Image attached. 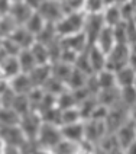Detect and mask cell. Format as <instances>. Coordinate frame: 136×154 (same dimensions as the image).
I'll list each match as a JSON object with an SVG mask.
<instances>
[{
    "instance_id": "1",
    "label": "cell",
    "mask_w": 136,
    "mask_h": 154,
    "mask_svg": "<svg viewBox=\"0 0 136 154\" xmlns=\"http://www.w3.org/2000/svg\"><path fill=\"white\" fill-rule=\"evenodd\" d=\"M85 12H74V13H68L61 19L60 22L55 25L57 32L60 38H65L69 35H75L80 32H84L85 25Z\"/></svg>"
},
{
    "instance_id": "54",
    "label": "cell",
    "mask_w": 136,
    "mask_h": 154,
    "mask_svg": "<svg viewBox=\"0 0 136 154\" xmlns=\"http://www.w3.org/2000/svg\"><path fill=\"white\" fill-rule=\"evenodd\" d=\"M125 154H136V141L125 148Z\"/></svg>"
},
{
    "instance_id": "31",
    "label": "cell",
    "mask_w": 136,
    "mask_h": 154,
    "mask_svg": "<svg viewBox=\"0 0 136 154\" xmlns=\"http://www.w3.org/2000/svg\"><path fill=\"white\" fill-rule=\"evenodd\" d=\"M45 25H46V22H45V19H43L36 10L34 12V15L29 17V20L26 22L25 28L31 32V34H34L35 36H38L39 35V32L42 31L43 28H45Z\"/></svg>"
},
{
    "instance_id": "37",
    "label": "cell",
    "mask_w": 136,
    "mask_h": 154,
    "mask_svg": "<svg viewBox=\"0 0 136 154\" xmlns=\"http://www.w3.org/2000/svg\"><path fill=\"white\" fill-rule=\"evenodd\" d=\"M43 122H48V124H54V125H58L61 127L62 125V111H61L58 106L55 108H51L48 111H45L41 113Z\"/></svg>"
},
{
    "instance_id": "12",
    "label": "cell",
    "mask_w": 136,
    "mask_h": 154,
    "mask_svg": "<svg viewBox=\"0 0 136 154\" xmlns=\"http://www.w3.org/2000/svg\"><path fill=\"white\" fill-rule=\"evenodd\" d=\"M61 44H62V48H67V50H72L75 52H83L85 51L90 44L87 41V36H85L84 32H80V34L75 35H69V36H65V38H61Z\"/></svg>"
},
{
    "instance_id": "38",
    "label": "cell",
    "mask_w": 136,
    "mask_h": 154,
    "mask_svg": "<svg viewBox=\"0 0 136 154\" xmlns=\"http://www.w3.org/2000/svg\"><path fill=\"white\" fill-rule=\"evenodd\" d=\"M74 67H75L77 70H80V71L85 73L87 76L94 74L93 69H91V64H90V58H88V48H87L85 51H83V52H80V54H78Z\"/></svg>"
},
{
    "instance_id": "23",
    "label": "cell",
    "mask_w": 136,
    "mask_h": 154,
    "mask_svg": "<svg viewBox=\"0 0 136 154\" xmlns=\"http://www.w3.org/2000/svg\"><path fill=\"white\" fill-rule=\"evenodd\" d=\"M51 70H52V76L67 85L68 80H69V77H71V74H72L74 66H69V64H65V63L58 61V63L51 64Z\"/></svg>"
},
{
    "instance_id": "27",
    "label": "cell",
    "mask_w": 136,
    "mask_h": 154,
    "mask_svg": "<svg viewBox=\"0 0 136 154\" xmlns=\"http://www.w3.org/2000/svg\"><path fill=\"white\" fill-rule=\"evenodd\" d=\"M57 106L60 108L61 111H65V109H69V108L78 106V102H77L75 96H74V92L67 89L61 94H58L57 96Z\"/></svg>"
},
{
    "instance_id": "56",
    "label": "cell",
    "mask_w": 136,
    "mask_h": 154,
    "mask_svg": "<svg viewBox=\"0 0 136 154\" xmlns=\"http://www.w3.org/2000/svg\"><path fill=\"white\" fill-rule=\"evenodd\" d=\"M104 3H106V8H109V6L119 5V0H104Z\"/></svg>"
},
{
    "instance_id": "2",
    "label": "cell",
    "mask_w": 136,
    "mask_h": 154,
    "mask_svg": "<svg viewBox=\"0 0 136 154\" xmlns=\"http://www.w3.org/2000/svg\"><path fill=\"white\" fill-rule=\"evenodd\" d=\"M62 140L64 138H62L61 127L54 125V124H48V122H43L41 129H39V134L36 137V143H38V146L42 147V148L52 150L57 144H60Z\"/></svg>"
},
{
    "instance_id": "32",
    "label": "cell",
    "mask_w": 136,
    "mask_h": 154,
    "mask_svg": "<svg viewBox=\"0 0 136 154\" xmlns=\"http://www.w3.org/2000/svg\"><path fill=\"white\" fill-rule=\"evenodd\" d=\"M87 79H88V76L85 73H83V71H80V70H77L74 67L72 74H71V77H69V80H68V83H67V87L69 90L83 89L85 86V83H87Z\"/></svg>"
},
{
    "instance_id": "48",
    "label": "cell",
    "mask_w": 136,
    "mask_h": 154,
    "mask_svg": "<svg viewBox=\"0 0 136 154\" xmlns=\"http://www.w3.org/2000/svg\"><path fill=\"white\" fill-rule=\"evenodd\" d=\"M77 57H78V52L72 51V50H67V48H62V52H61V63H65V64H69V66H74L77 61Z\"/></svg>"
},
{
    "instance_id": "15",
    "label": "cell",
    "mask_w": 136,
    "mask_h": 154,
    "mask_svg": "<svg viewBox=\"0 0 136 154\" xmlns=\"http://www.w3.org/2000/svg\"><path fill=\"white\" fill-rule=\"evenodd\" d=\"M10 89L16 94H29V92L34 89V85L31 82V77L26 73H20L16 77L7 80Z\"/></svg>"
},
{
    "instance_id": "9",
    "label": "cell",
    "mask_w": 136,
    "mask_h": 154,
    "mask_svg": "<svg viewBox=\"0 0 136 154\" xmlns=\"http://www.w3.org/2000/svg\"><path fill=\"white\" fill-rule=\"evenodd\" d=\"M0 138L4 141L6 146L20 147L26 143V135L23 134L19 125H10V127H0Z\"/></svg>"
},
{
    "instance_id": "51",
    "label": "cell",
    "mask_w": 136,
    "mask_h": 154,
    "mask_svg": "<svg viewBox=\"0 0 136 154\" xmlns=\"http://www.w3.org/2000/svg\"><path fill=\"white\" fill-rule=\"evenodd\" d=\"M129 66L136 70V45H130V57H129Z\"/></svg>"
},
{
    "instance_id": "60",
    "label": "cell",
    "mask_w": 136,
    "mask_h": 154,
    "mask_svg": "<svg viewBox=\"0 0 136 154\" xmlns=\"http://www.w3.org/2000/svg\"><path fill=\"white\" fill-rule=\"evenodd\" d=\"M12 3H15V2H23V0H10Z\"/></svg>"
},
{
    "instance_id": "13",
    "label": "cell",
    "mask_w": 136,
    "mask_h": 154,
    "mask_svg": "<svg viewBox=\"0 0 136 154\" xmlns=\"http://www.w3.org/2000/svg\"><path fill=\"white\" fill-rule=\"evenodd\" d=\"M116 137L119 144L123 148L129 147L132 143L136 141V124L132 119H129L125 125H122L117 131H116Z\"/></svg>"
},
{
    "instance_id": "49",
    "label": "cell",
    "mask_w": 136,
    "mask_h": 154,
    "mask_svg": "<svg viewBox=\"0 0 136 154\" xmlns=\"http://www.w3.org/2000/svg\"><path fill=\"white\" fill-rule=\"evenodd\" d=\"M126 31H128L129 45H136V20L126 22Z\"/></svg>"
},
{
    "instance_id": "43",
    "label": "cell",
    "mask_w": 136,
    "mask_h": 154,
    "mask_svg": "<svg viewBox=\"0 0 136 154\" xmlns=\"http://www.w3.org/2000/svg\"><path fill=\"white\" fill-rule=\"evenodd\" d=\"M114 32V38H116V44H123V45H129L128 41V31H126V22L123 20L122 23L113 28Z\"/></svg>"
},
{
    "instance_id": "16",
    "label": "cell",
    "mask_w": 136,
    "mask_h": 154,
    "mask_svg": "<svg viewBox=\"0 0 136 154\" xmlns=\"http://www.w3.org/2000/svg\"><path fill=\"white\" fill-rule=\"evenodd\" d=\"M10 38L19 45L20 50H29L36 42V36L34 34H31L25 26H17L16 31L12 34Z\"/></svg>"
},
{
    "instance_id": "40",
    "label": "cell",
    "mask_w": 136,
    "mask_h": 154,
    "mask_svg": "<svg viewBox=\"0 0 136 154\" xmlns=\"http://www.w3.org/2000/svg\"><path fill=\"white\" fill-rule=\"evenodd\" d=\"M80 121H83V119H81V113L78 111V106L62 111V125L75 124V122H80ZM62 125H61V127H62Z\"/></svg>"
},
{
    "instance_id": "11",
    "label": "cell",
    "mask_w": 136,
    "mask_h": 154,
    "mask_svg": "<svg viewBox=\"0 0 136 154\" xmlns=\"http://www.w3.org/2000/svg\"><path fill=\"white\" fill-rule=\"evenodd\" d=\"M61 132H62L64 140H68V141L75 143V144H81V143H84V121L62 125Z\"/></svg>"
},
{
    "instance_id": "45",
    "label": "cell",
    "mask_w": 136,
    "mask_h": 154,
    "mask_svg": "<svg viewBox=\"0 0 136 154\" xmlns=\"http://www.w3.org/2000/svg\"><path fill=\"white\" fill-rule=\"evenodd\" d=\"M55 106H57V96H54V94L45 92L42 100H41L39 106H38V112L42 113V112L48 111V109H51V108H55Z\"/></svg>"
},
{
    "instance_id": "59",
    "label": "cell",
    "mask_w": 136,
    "mask_h": 154,
    "mask_svg": "<svg viewBox=\"0 0 136 154\" xmlns=\"http://www.w3.org/2000/svg\"><path fill=\"white\" fill-rule=\"evenodd\" d=\"M129 2H130V3L133 5V6H136V0H129Z\"/></svg>"
},
{
    "instance_id": "3",
    "label": "cell",
    "mask_w": 136,
    "mask_h": 154,
    "mask_svg": "<svg viewBox=\"0 0 136 154\" xmlns=\"http://www.w3.org/2000/svg\"><path fill=\"white\" fill-rule=\"evenodd\" d=\"M129 57H130V45L116 44L114 48L107 54V66L106 69L111 71H119L120 69L129 66Z\"/></svg>"
},
{
    "instance_id": "14",
    "label": "cell",
    "mask_w": 136,
    "mask_h": 154,
    "mask_svg": "<svg viewBox=\"0 0 136 154\" xmlns=\"http://www.w3.org/2000/svg\"><path fill=\"white\" fill-rule=\"evenodd\" d=\"M88 58H90V64H91V69H93L94 74L106 70V66H107V54L103 52L97 45H90L88 47Z\"/></svg>"
},
{
    "instance_id": "52",
    "label": "cell",
    "mask_w": 136,
    "mask_h": 154,
    "mask_svg": "<svg viewBox=\"0 0 136 154\" xmlns=\"http://www.w3.org/2000/svg\"><path fill=\"white\" fill-rule=\"evenodd\" d=\"M25 2H26V3H28V5H29V6H31L32 9H35V10H36V9L39 8V6H41L42 3H45L46 0H25Z\"/></svg>"
},
{
    "instance_id": "18",
    "label": "cell",
    "mask_w": 136,
    "mask_h": 154,
    "mask_svg": "<svg viewBox=\"0 0 136 154\" xmlns=\"http://www.w3.org/2000/svg\"><path fill=\"white\" fill-rule=\"evenodd\" d=\"M51 76H52L51 64H48V66H36L29 73V77H31V82H32L34 87H41V89L45 86V83L49 80Z\"/></svg>"
},
{
    "instance_id": "42",
    "label": "cell",
    "mask_w": 136,
    "mask_h": 154,
    "mask_svg": "<svg viewBox=\"0 0 136 154\" xmlns=\"http://www.w3.org/2000/svg\"><path fill=\"white\" fill-rule=\"evenodd\" d=\"M17 94L10 89V86H7L3 93L0 94V108H12L13 106V102L16 99Z\"/></svg>"
},
{
    "instance_id": "7",
    "label": "cell",
    "mask_w": 136,
    "mask_h": 154,
    "mask_svg": "<svg viewBox=\"0 0 136 154\" xmlns=\"http://www.w3.org/2000/svg\"><path fill=\"white\" fill-rule=\"evenodd\" d=\"M36 12L45 19L46 23H54V25H57L65 16L60 0H46L36 9Z\"/></svg>"
},
{
    "instance_id": "33",
    "label": "cell",
    "mask_w": 136,
    "mask_h": 154,
    "mask_svg": "<svg viewBox=\"0 0 136 154\" xmlns=\"http://www.w3.org/2000/svg\"><path fill=\"white\" fill-rule=\"evenodd\" d=\"M97 80H99V85L102 89H111V87H117L116 83V73L111 71V70H103L100 73L96 74Z\"/></svg>"
},
{
    "instance_id": "26",
    "label": "cell",
    "mask_w": 136,
    "mask_h": 154,
    "mask_svg": "<svg viewBox=\"0 0 136 154\" xmlns=\"http://www.w3.org/2000/svg\"><path fill=\"white\" fill-rule=\"evenodd\" d=\"M58 38H60V36H58V32H57L55 25H54V23H46L45 28H43L42 31L39 32V35L36 36V41L48 47L49 44H52L54 41H57Z\"/></svg>"
},
{
    "instance_id": "21",
    "label": "cell",
    "mask_w": 136,
    "mask_h": 154,
    "mask_svg": "<svg viewBox=\"0 0 136 154\" xmlns=\"http://www.w3.org/2000/svg\"><path fill=\"white\" fill-rule=\"evenodd\" d=\"M136 82V70L132 69L130 66H126L119 71H116V83L119 89L129 87V86H135Z\"/></svg>"
},
{
    "instance_id": "62",
    "label": "cell",
    "mask_w": 136,
    "mask_h": 154,
    "mask_svg": "<svg viewBox=\"0 0 136 154\" xmlns=\"http://www.w3.org/2000/svg\"><path fill=\"white\" fill-rule=\"evenodd\" d=\"M135 87H136V82H135Z\"/></svg>"
},
{
    "instance_id": "30",
    "label": "cell",
    "mask_w": 136,
    "mask_h": 154,
    "mask_svg": "<svg viewBox=\"0 0 136 154\" xmlns=\"http://www.w3.org/2000/svg\"><path fill=\"white\" fill-rule=\"evenodd\" d=\"M99 105V100H97V97L96 96H90V97H87L85 100L78 103V111L81 113V119L84 121H88L91 118V113H93L94 108Z\"/></svg>"
},
{
    "instance_id": "10",
    "label": "cell",
    "mask_w": 136,
    "mask_h": 154,
    "mask_svg": "<svg viewBox=\"0 0 136 154\" xmlns=\"http://www.w3.org/2000/svg\"><path fill=\"white\" fill-rule=\"evenodd\" d=\"M35 9H32L25 0L23 2H15L12 3V8L9 15L13 17V20L17 23V26H25L26 22L29 20V17L34 15Z\"/></svg>"
},
{
    "instance_id": "24",
    "label": "cell",
    "mask_w": 136,
    "mask_h": 154,
    "mask_svg": "<svg viewBox=\"0 0 136 154\" xmlns=\"http://www.w3.org/2000/svg\"><path fill=\"white\" fill-rule=\"evenodd\" d=\"M31 51L34 54L35 60H36V64L38 66H48L51 64V60H49V51H48V47L43 45L41 42H36L31 47Z\"/></svg>"
},
{
    "instance_id": "44",
    "label": "cell",
    "mask_w": 136,
    "mask_h": 154,
    "mask_svg": "<svg viewBox=\"0 0 136 154\" xmlns=\"http://www.w3.org/2000/svg\"><path fill=\"white\" fill-rule=\"evenodd\" d=\"M1 48H3V51L6 52V55H10V57H17L19 52L22 51V50L19 48V45H17L12 38L3 39V41H1Z\"/></svg>"
},
{
    "instance_id": "50",
    "label": "cell",
    "mask_w": 136,
    "mask_h": 154,
    "mask_svg": "<svg viewBox=\"0 0 136 154\" xmlns=\"http://www.w3.org/2000/svg\"><path fill=\"white\" fill-rule=\"evenodd\" d=\"M10 8H12V2H10V0H0V13H1L3 16H4V15H9Z\"/></svg>"
},
{
    "instance_id": "4",
    "label": "cell",
    "mask_w": 136,
    "mask_h": 154,
    "mask_svg": "<svg viewBox=\"0 0 136 154\" xmlns=\"http://www.w3.org/2000/svg\"><path fill=\"white\" fill-rule=\"evenodd\" d=\"M42 124H43V121H42L41 113L38 111L32 109V111H29L28 113H25L23 116H20L19 127L22 128V131H23V134L26 135L28 140H36Z\"/></svg>"
},
{
    "instance_id": "28",
    "label": "cell",
    "mask_w": 136,
    "mask_h": 154,
    "mask_svg": "<svg viewBox=\"0 0 136 154\" xmlns=\"http://www.w3.org/2000/svg\"><path fill=\"white\" fill-rule=\"evenodd\" d=\"M20 115L15 112L12 108H0V127H10L19 125Z\"/></svg>"
},
{
    "instance_id": "6",
    "label": "cell",
    "mask_w": 136,
    "mask_h": 154,
    "mask_svg": "<svg viewBox=\"0 0 136 154\" xmlns=\"http://www.w3.org/2000/svg\"><path fill=\"white\" fill-rule=\"evenodd\" d=\"M129 119H130L129 109L122 102L117 103L116 106L110 108L109 116H107V119H106V125H107L109 134H116V131H117L122 125H125Z\"/></svg>"
},
{
    "instance_id": "17",
    "label": "cell",
    "mask_w": 136,
    "mask_h": 154,
    "mask_svg": "<svg viewBox=\"0 0 136 154\" xmlns=\"http://www.w3.org/2000/svg\"><path fill=\"white\" fill-rule=\"evenodd\" d=\"M94 45H97L103 52L109 54V52L114 48V45H116V38H114L113 28H110V26H104Z\"/></svg>"
},
{
    "instance_id": "58",
    "label": "cell",
    "mask_w": 136,
    "mask_h": 154,
    "mask_svg": "<svg viewBox=\"0 0 136 154\" xmlns=\"http://www.w3.org/2000/svg\"><path fill=\"white\" fill-rule=\"evenodd\" d=\"M6 57H7V55H6V52L3 51V48H1V47H0V64H1V63H3V60H4V58H6Z\"/></svg>"
},
{
    "instance_id": "20",
    "label": "cell",
    "mask_w": 136,
    "mask_h": 154,
    "mask_svg": "<svg viewBox=\"0 0 136 154\" xmlns=\"http://www.w3.org/2000/svg\"><path fill=\"white\" fill-rule=\"evenodd\" d=\"M0 69H1L3 77L6 80H10V79H13V77H16L17 74L22 73V69H20L17 57H10V55H7L3 60V63L0 64Z\"/></svg>"
},
{
    "instance_id": "61",
    "label": "cell",
    "mask_w": 136,
    "mask_h": 154,
    "mask_svg": "<svg viewBox=\"0 0 136 154\" xmlns=\"http://www.w3.org/2000/svg\"><path fill=\"white\" fill-rule=\"evenodd\" d=\"M1 16H3V15H1V13H0V17H1Z\"/></svg>"
},
{
    "instance_id": "5",
    "label": "cell",
    "mask_w": 136,
    "mask_h": 154,
    "mask_svg": "<svg viewBox=\"0 0 136 154\" xmlns=\"http://www.w3.org/2000/svg\"><path fill=\"white\" fill-rule=\"evenodd\" d=\"M109 134L106 122L102 121H85L84 122V141L97 147L103 138Z\"/></svg>"
},
{
    "instance_id": "55",
    "label": "cell",
    "mask_w": 136,
    "mask_h": 154,
    "mask_svg": "<svg viewBox=\"0 0 136 154\" xmlns=\"http://www.w3.org/2000/svg\"><path fill=\"white\" fill-rule=\"evenodd\" d=\"M129 116H130V119L136 124V105L130 108V111H129Z\"/></svg>"
},
{
    "instance_id": "19",
    "label": "cell",
    "mask_w": 136,
    "mask_h": 154,
    "mask_svg": "<svg viewBox=\"0 0 136 154\" xmlns=\"http://www.w3.org/2000/svg\"><path fill=\"white\" fill-rule=\"evenodd\" d=\"M97 100L100 105H104L107 108H113L117 103H120V89L111 87V89H102L97 94Z\"/></svg>"
},
{
    "instance_id": "41",
    "label": "cell",
    "mask_w": 136,
    "mask_h": 154,
    "mask_svg": "<svg viewBox=\"0 0 136 154\" xmlns=\"http://www.w3.org/2000/svg\"><path fill=\"white\" fill-rule=\"evenodd\" d=\"M106 9L104 0H85L84 12L85 13H103Z\"/></svg>"
},
{
    "instance_id": "35",
    "label": "cell",
    "mask_w": 136,
    "mask_h": 154,
    "mask_svg": "<svg viewBox=\"0 0 136 154\" xmlns=\"http://www.w3.org/2000/svg\"><path fill=\"white\" fill-rule=\"evenodd\" d=\"M120 102L123 103L129 111L132 106L136 105V87L135 86H129L120 89Z\"/></svg>"
},
{
    "instance_id": "53",
    "label": "cell",
    "mask_w": 136,
    "mask_h": 154,
    "mask_svg": "<svg viewBox=\"0 0 136 154\" xmlns=\"http://www.w3.org/2000/svg\"><path fill=\"white\" fill-rule=\"evenodd\" d=\"M34 154H55L52 150H49V148H42V147H38L36 150H35Z\"/></svg>"
},
{
    "instance_id": "39",
    "label": "cell",
    "mask_w": 136,
    "mask_h": 154,
    "mask_svg": "<svg viewBox=\"0 0 136 154\" xmlns=\"http://www.w3.org/2000/svg\"><path fill=\"white\" fill-rule=\"evenodd\" d=\"M52 151L55 154H78L80 153V144L71 143L68 140H62L60 144L52 148Z\"/></svg>"
},
{
    "instance_id": "29",
    "label": "cell",
    "mask_w": 136,
    "mask_h": 154,
    "mask_svg": "<svg viewBox=\"0 0 136 154\" xmlns=\"http://www.w3.org/2000/svg\"><path fill=\"white\" fill-rule=\"evenodd\" d=\"M17 23L13 20V17L10 15H4L0 17V39H6L10 38L12 34L16 31Z\"/></svg>"
},
{
    "instance_id": "46",
    "label": "cell",
    "mask_w": 136,
    "mask_h": 154,
    "mask_svg": "<svg viewBox=\"0 0 136 154\" xmlns=\"http://www.w3.org/2000/svg\"><path fill=\"white\" fill-rule=\"evenodd\" d=\"M109 111H110V108H107V106H104V105H100V103H99V105L94 108V111H93V113H91V118H90V119L106 122L107 116H109Z\"/></svg>"
},
{
    "instance_id": "22",
    "label": "cell",
    "mask_w": 136,
    "mask_h": 154,
    "mask_svg": "<svg viewBox=\"0 0 136 154\" xmlns=\"http://www.w3.org/2000/svg\"><path fill=\"white\" fill-rule=\"evenodd\" d=\"M103 19H104V23L106 26H110L114 28L119 23L123 22V17H122V12H120V6L119 5H114V6H109L103 10Z\"/></svg>"
},
{
    "instance_id": "36",
    "label": "cell",
    "mask_w": 136,
    "mask_h": 154,
    "mask_svg": "<svg viewBox=\"0 0 136 154\" xmlns=\"http://www.w3.org/2000/svg\"><path fill=\"white\" fill-rule=\"evenodd\" d=\"M43 90L46 92V93H51L54 94V96H58V94H61L64 90H67L68 87L65 83H62L61 80H58V79H55L54 76L49 77V80L45 83V86L42 87Z\"/></svg>"
},
{
    "instance_id": "8",
    "label": "cell",
    "mask_w": 136,
    "mask_h": 154,
    "mask_svg": "<svg viewBox=\"0 0 136 154\" xmlns=\"http://www.w3.org/2000/svg\"><path fill=\"white\" fill-rule=\"evenodd\" d=\"M106 26L102 13H87L84 25V34L87 36V41L90 45H94L103 28Z\"/></svg>"
},
{
    "instance_id": "25",
    "label": "cell",
    "mask_w": 136,
    "mask_h": 154,
    "mask_svg": "<svg viewBox=\"0 0 136 154\" xmlns=\"http://www.w3.org/2000/svg\"><path fill=\"white\" fill-rule=\"evenodd\" d=\"M17 60H19V64H20L22 73H26V74H29L38 66L34 54L31 51V48L29 50H22V51L19 52V55H17Z\"/></svg>"
},
{
    "instance_id": "34",
    "label": "cell",
    "mask_w": 136,
    "mask_h": 154,
    "mask_svg": "<svg viewBox=\"0 0 136 154\" xmlns=\"http://www.w3.org/2000/svg\"><path fill=\"white\" fill-rule=\"evenodd\" d=\"M12 109L15 112H17L20 116H23L25 113H28L29 111H32V106H31V100L28 97V94H17Z\"/></svg>"
},
{
    "instance_id": "47",
    "label": "cell",
    "mask_w": 136,
    "mask_h": 154,
    "mask_svg": "<svg viewBox=\"0 0 136 154\" xmlns=\"http://www.w3.org/2000/svg\"><path fill=\"white\" fill-rule=\"evenodd\" d=\"M84 87L88 90V93L91 94V96H96V97H97V94L100 93V90H102V87L99 85V80H97V76H96V74L88 76L87 83H85Z\"/></svg>"
},
{
    "instance_id": "57",
    "label": "cell",
    "mask_w": 136,
    "mask_h": 154,
    "mask_svg": "<svg viewBox=\"0 0 136 154\" xmlns=\"http://www.w3.org/2000/svg\"><path fill=\"white\" fill-rule=\"evenodd\" d=\"M0 154H6V144L1 138H0Z\"/></svg>"
}]
</instances>
